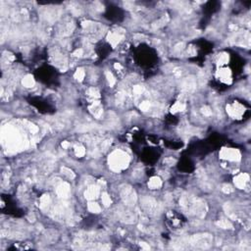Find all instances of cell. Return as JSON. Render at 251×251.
<instances>
[{"instance_id":"cell-1","label":"cell","mask_w":251,"mask_h":251,"mask_svg":"<svg viewBox=\"0 0 251 251\" xmlns=\"http://www.w3.org/2000/svg\"><path fill=\"white\" fill-rule=\"evenodd\" d=\"M111 166L116 169V170H120L124 167L127 166L128 164V156L126 155L125 153L119 151L114 153L112 155V159H111Z\"/></svg>"},{"instance_id":"cell-2","label":"cell","mask_w":251,"mask_h":251,"mask_svg":"<svg viewBox=\"0 0 251 251\" xmlns=\"http://www.w3.org/2000/svg\"><path fill=\"white\" fill-rule=\"evenodd\" d=\"M221 156L230 161H236L240 158V153L236 149H232V148H226L223 149L221 152Z\"/></svg>"},{"instance_id":"cell-3","label":"cell","mask_w":251,"mask_h":251,"mask_svg":"<svg viewBox=\"0 0 251 251\" xmlns=\"http://www.w3.org/2000/svg\"><path fill=\"white\" fill-rule=\"evenodd\" d=\"M249 180V177L247 174H241V175H239L237 176L236 180H235V182H236V185L237 187L239 188H241V187H244L245 185H246V182L248 181Z\"/></svg>"},{"instance_id":"cell-4","label":"cell","mask_w":251,"mask_h":251,"mask_svg":"<svg viewBox=\"0 0 251 251\" xmlns=\"http://www.w3.org/2000/svg\"><path fill=\"white\" fill-rule=\"evenodd\" d=\"M242 107L239 105V104H233L232 106H231L229 108V113L231 116H233V117H237V116H240L242 114Z\"/></svg>"},{"instance_id":"cell-5","label":"cell","mask_w":251,"mask_h":251,"mask_svg":"<svg viewBox=\"0 0 251 251\" xmlns=\"http://www.w3.org/2000/svg\"><path fill=\"white\" fill-rule=\"evenodd\" d=\"M219 76H220V79L222 82H225V83H228L231 81V73L229 70L227 69H223L221 70L220 73H219Z\"/></svg>"},{"instance_id":"cell-6","label":"cell","mask_w":251,"mask_h":251,"mask_svg":"<svg viewBox=\"0 0 251 251\" xmlns=\"http://www.w3.org/2000/svg\"><path fill=\"white\" fill-rule=\"evenodd\" d=\"M149 187H151L152 189H155V188H158L159 186H161V181L159 178H152L151 181L148 184Z\"/></svg>"},{"instance_id":"cell-7","label":"cell","mask_w":251,"mask_h":251,"mask_svg":"<svg viewBox=\"0 0 251 251\" xmlns=\"http://www.w3.org/2000/svg\"><path fill=\"white\" fill-rule=\"evenodd\" d=\"M97 193H98V189L96 187H89L87 192H85V195L89 199H93L95 195H97Z\"/></svg>"},{"instance_id":"cell-8","label":"cell","mask_w":251,"mask_h":251,"mask_svg":"<svg viewBox=\"0 0 251 251\" xmlns=\"http://www.w3.org/2000/svg\"><path fill=\"white\" fill-rule=\"evenodd\" d=\"M88 209L91 211V212H95V213H97L100 211V207L98 206V204H96V203H89Z\"/></svg>"},{"instance_id":"cell-9","label":"cell","mask_w":251,"mask_h":251,"mask_svg":"<svg viewBox=\"0 0 251 251\" xmlns=\"http://www.w3.org/2000/svg\"><path fill=\"white\" fill-rule=\"evenodd\" d=\"M229 59V57H228L226 54H222L220 55L219 57V62H221V64H226V62Z\"/></svg>"},{"instance_id":"cell-10","label":"cell","mask_w":251,"mask_h":251,"mask_svg":"<svg viewBox=\"0 0 251 251\" xmlns=\"http://www.w3.org/2000/svg\"><path fill=\"white\" fill-rule=\"evenodd\" d=\"M102 199H103V202H104V204H105V205H108V204L110 203V198L108 197V195H106V194H105L103 197H102Z\"/></svg>"}]
</instances>
